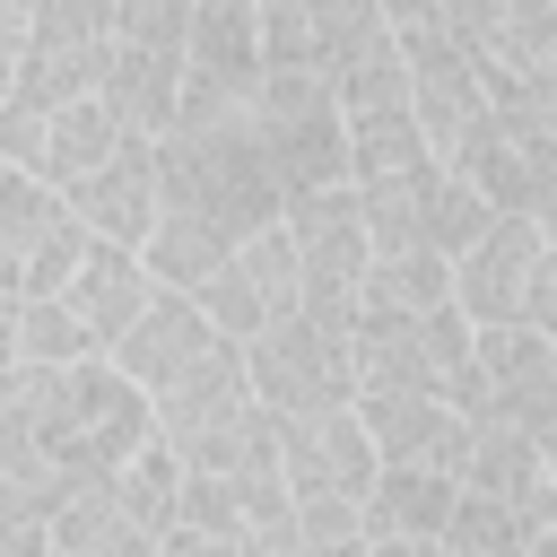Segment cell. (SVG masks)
<instances>
[{
    "label": "cell",
    "instance_id": "obj_1",
    "mask_svg": "<svg viewBox=\"0 0 557 557\" xmlns=\"http://www.w3.org/2000/svg\"><path fill=\"white\" fill-rule=\"evenodd\" d=\"M148 139H157V218L139 235V261H148V278L191 287L244 226L278 218V174L261 165L244 113L235 122H165Z\"/></svg>",
    "mask_w": 557,
    "mask_h": 557
},
{
    "label": "cell",
    "instance_id": "obj_2",
    "mask_svg": "<svg viewBox=\"0 0 557 557\" xmlns=\"http://www.w3.org/2000/svg\"><path fill=\"white\" fill-rule=\"evenodd\" d=\"M26 392H35V435H44L61 479H96V470H113L122 453H139L157 435L148 392L104 348H87L70 366H26Z\"/></svg>",
    "mask_w": 557,
    "mask_h": 557
},
{
    "label": "cell",
    "instance_id": "obj_3",
    "mask_svg": "<svg viewBox=\"0 0 557 557\" xmlns=\"http://www.w3.org/2000/svg\"><path fill=\"white\" fill-rule=\"evenodd\" d=\"M453 313L461 322H540L557 331V252L540 209H496L453 261Z\"/></svg>",
    "mask_w": 557,
    "mask_h": 557
},
{
    "label": "cell",
    "instance_id": "obj_4",
    "mask_svg": "<svg viewBox=\"0 0 557 557\" xmlns=\"http://www.w3.org/2000/svg\"><path fill=\"white\" fill-rule=\"evenodd\" d=\"M244 131H252L261 165L278 174V200L348 174V113H339V96H331L322 70H278V61H261L252 104H244Z\"/></svg>",
    "mask_w": 557,
    "mask_h": 557
},
{
    "label": "cell",
    "instance_id": "obj_5",
    "mask_svg": "<svg viewBox=\"0 0 557 557\" xmlns=\"http://www.w3.org/2000/svg\"><path fill=\"white\" fill-rule=\"evenodd\" d=\"M357 392H435L461 418H479V374H470V322L453 305L400 313V322H348Z\"/></svg>",
    "mask_w": 557,
    "mask_h": 557
},
{
    "label": "cell",
    "instance_id": "obj_6",
    "mask_svg": "<svg viewBox=\"0 0 557 557\" xmlns=\"http://www.w3.org/2000/svg\"><path fill=\"white\" fill-rule=\"evenodd\" d=\"M235 348H244V383H252V400H261L270 418L357 400L348 322H331V313H313V305H287L278 322H261V331H252V339H235Z\"/></svg>",
    "mask_w": 557,
    "mask_h": 557
},
{
    "label": "cell",
    "instance_id": "obj_7",
    "mask_svg": "<svg viewBox=\"0 0 557 557\" xmlns=\"http://www.w3.org/2000/svg\"><path fill=\"white\" fill-rule=\"evenodd\" d=\"M96 96L131 131H165L183 96V0H113V44Z\"/></svg>",
    "mask_w": 557,
    "mask_h": 557
},
{
    "label": "cell",
    "instance_id": "obj_8",
    "mask_svg": "<svg viewBox=\"0 0 557 557\" xmlns=\"http://www.w3.org/2000/svg\"><path fill=\"white\" fill-rule=\"evenodd\" d=\"M104 44H113V0H35L17 26V70L0 104L44 113L61 96H87L104 78Z\"/></svg>",
    "mask_w": 557,
    "mask_h": 557
},
{
    "label": "cell",
    "instance_id": "obj_9",
    "mask_svg": "<svg viewBox=\"0 0 557 557\" xmlns=\"http://www.w3.org/2000/svg\"><path fill=\"white\" fill-rule=\"evenodd\" d=\"M261 78V9L252 0H183V96L174 122H235Z\"/></svg>",
    "mask_w": 557,
    "mask_h": 557
},
{
    "label": "cell",
    "instance_id": "obj_10",
    "mask_svg": "<svg viewBox=\"0 0 557 557\" xmlns=\"http://www.w3.org/2000/svg\"><path fill=\"white\" fill-rule=\"evenodd\" d=\"M278 226H287V244H296V305L348 322L357 278H366V252H374V244H366V209H357V191H348V183L287 191V200H278Z\"/></svg>",
    "mask_w": 557,
    "mask_h": 557
},
{
    "label": "cell",
    "instance_id": "obj_11",
    "mask_svg": "<svg viewBox=\"0 0 557 557\" xmlns=\"http://www.w3.org/2000/svg\"><path fill=\"white\" fill-rule=\"evenodd\" d=\"M470 374H479V418H505V426L557 444V331L470 322Z\"/></svg>",
    "mask_w": 557,
    "mask_h": 557
},
{
    "label": "cell",
    "instance_id": "obj_12",
    "mask_svg": "<svg viewBox=\"0 0 557 557\" xmlns=\"http://www.w3.org/2000/svg\"><path fill=\"white\" fill-rule=\"evenodd\" d=\"M87 226L70 218V200L26 174L17 157H0V296H52L78 261Z\"/></svg>",
    "mask_w": 557,
    "mask_h": 557
},
{
    "label": "cell",
    "instance_id": "obj_13",
    "mask_svg": "<svg viewBox=\"0 0 557 557\" xmlns=\"http://www.w3.org/2000/svg\"><path fill=\"white\" fill-rule=\"evenodd\" d=\"M191 296H200V313H209L226 339H252L261 322H278V313L296 305V244H287V226H278V218L244 226V235L191 278Z\"/></svg>",
    "mask_w": 557,
    "mask_h": 557
},
{
    "label": "cell",
    "instance_id": "obj_14",
    "mask_svg": "<svg viewBox=\"0 0 557 557\" xmlns=\"http://www.w3.org/2000/svg\"><path fill=\"white\" fill-rule=\"evenodd\" d=\"M218 339H226V331L200 313V296L157 278V287H148V305H139V313H131V322L104 339V357H113V366H122L139 392H165V383H174L183 366H200Z\"/></svg>",
    "mask_w": 557,
    "mask_h": 557
},
{
    "label": "cell",
    "instance_id": "obj_15",
    "mask_svg": "<svg viewBox=\"0 0 557 557\" xmlns=\"http://www.w3.org/2000/svg\"><path fill=\"white\" fill-rule=\"evenodd\" d=\"M366 479H374V444L348 400L278 418V487L287 496H366Z\"/></svg>",
    "mask_w": 557,
    "mask_h": 557
},
{
    "label": "cell",
    "instance_id": "obj_16",
    "mask_svg": "<svg viewBox=\"0 0 557 557\" xmlns=\"http://www.w3.org/2000/svg\"><path fill=\"white\" fill-rule=\"evenodd\" d=\"M453 479L479 487V496L522 505L531 531L557 540V444H540V435H522V426H505V418H470V444H461Z\"/></svg>",
    "mask_w": 557,
    "mask_h": 557
},
{
    "label": "cell",
    "instance_id": "obj_17",
    "mask_svg": "<svg viewBox=\"0 0 557 557\" xmlns=\"http://www.w3.org/2000/svg\"><path fill=\"white\" fill-rule=\"evenodd\" d=\"M453 513V470L426 461H374L366 496H357V540L383 557H435V531Z\"/></svg>",
    "mask_w": 557,
    "mask_h": 557
},
{
    "label": "cell",
    "instance_id": "obj_18",
    "mask_svg": "<svg viewBox=\"0 0 557 557\" xmlns=\"http://www.w3.org/2000/svg\"><path fill=\"white\" fill-rule=\"evenodd\" d=\"M61 200H70V218H78L87 235L139 244V235H148V218H157V139H148V131H122L87 174H70V183H61Z\"/></svg>",
    "mask_w": 557,
    "mask_h": 557
},
{
    "label": "cell",
    "instance_id": "obj_19",
    "mask_svg": "<svg viewBox=\"0 0 557 557\" xmlns=\"http://www.w3.org/2000/svg\"><path fill=\"white\" fill-rule=\"evenodd\" d=\"M261 9V61L278 70H339L357 44L383 35V0H252Z\"/></svg>",
    "mask_w": 557,
    "mask_h": 557
},
{
    "label": "cell",
    "instance_id": "obj_20",
    "mask_svg": "<svg viewBox=\"0 0 557 557\" xmlns=\"http://www.w3.org/2000/svg\"><path fill=\"white\" fill-rule=\"evenodd\" d=\"M348 409H357L374 461H426V470H453L461 444H470V418H461L453 400H435V392H357Z\"/></svg>",
    "mask_w": 557,
    "mask_h": 557
},
{
    "label": "cell",
    "instance_id": "obj_21",
    "mask_svg": "<svg viewBox=\"0 0 557 557\" xmlns=\"http://www.w3.org/2000/svg\"><path fill=\"white\" fill-rule=\"evenodd\" d=\"M148 287H157V278H148L139 244L87 235V244H78V261H70V278H61L52 296H61V305H70L78 322H87V339L104 348V339H113V331H122V322H131V313L148 305Z\"/></svg>",
    "mask_w": 557,
    "mask_h": 557
},
{
    "label": "cell",
    "instance_id": "obj_22",
    "mask_svg": "<svg viewBox=\"0 0 557 557\" xmlns=\"http://www.w3.org/2000/svg\"><path fill=\"white\" fill-rule=\"evenodd\" d=\"M44 548H61V557H148V531L131 522V505L113 496V479L96 470V479H70L52 496Z\"/></svg>",
    "mask_w": 557,
    "mask_h": 557
},
{
    "label": "cell",
    "instance_id": "obj_23",
    "mask_svg": "<svg viewBox=\"0 0 557 557\" xmlns=\"http://www.w3.org/2000/svg\"><path fill=\"white\" fill-rule=\"evenodd\" d=\"M426 305H453L444 252H435V244H374L348 322H400V313H426Z\"/></svg>",
    "mask_w": 557,
    "mask_h": 557
},
{
    "label": "cell",
    "instance_id": "obj_24",
    "mask_svg": "<svg viewBox=\"0 0 557 557\" xmlns=\"http://www.w3.org/2000/svg\"><path fill=\"white\" fill-rule=\"evenodd\" d=\"M531 548H548V531H531L522 505L479 496V487L453 479V513H444V531H435V557H531Z\"/></svg>",
    "mask_w": 557,
    "mask_h": 557
},
{
    "label": "cell",
    "instance_id": "obj_25",
    "mask_svg": "<svg viewBox=\"0 0 557 557\" xmlns=\"http://www.w3.org/2000/svg\"><path fill=\"white\" fill-rule=\"evenodd\" d=\"M331 96H339V113H348V122H366V113H409V70H400L392 26H383L374 44H357V52L331 70Z\"/></svg>",
    "mask_w": 557,
    "mask_h": 557
},
{
    "label": "cell",
    "instance_id": "obj_26",
    "mask_svg": "<svg viewBox=\"0 0 557 557\" xmlns=\"http://www.w3.org/2000/svg\"><path fill=\"white\" fill-rule=\"evenodd\" d=\"M87 322L61 305V296H17V366H70L87 357Z\"/></svg>",
    "mask_w": 557,
    "mask_h": 557
},
{
    "label": "cell",
    "instance_id": "obj_27",
    "mask_svg": "<svg viewBox=\"0 0 557 557\" xmlns=\"http://www.w3.org/2000/svg\"><path fill=\"white\" fill-rule=\"evenodd\" d=\"M287 522H296V548H366L357 540V496H287Z\"/></svg>",
    "mask_w": 557,
    "mask_h": 557
},
{
    "label": "cell",
    "instance_id": "obj_28",
    "mask_svg": "<svg viewBox=\"0 0 557 557\" xmlns=\"http://www.w3.org/2000/svg\"><path fill=\"white\" fill-rule=\"evenodd\" d=\"M9 70H17V26L0 17V96H9Z\"/></svg>",
    "mask_w": 557,
    "mask_h": 557
},
{
    "label": "cell",
    "instance_id": "obj_29",
    "mask_svg": "<svg viewBox=\"0 0 557 557\" xmlns=\"http://www.w3.org/2000/svg\"><path fill=\"white\" fill-rule=\"evenodd\" d=\"M26 9H35V0H0V17H9V26H26Z\"/></svg>",
    "mask_w": 557,
    "mask_h": 557
}]
</instances>
